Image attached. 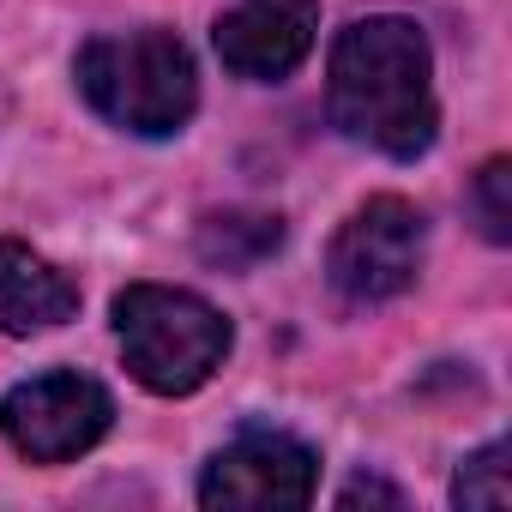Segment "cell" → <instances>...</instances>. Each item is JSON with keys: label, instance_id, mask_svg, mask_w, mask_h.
Masks as SVG:
<instances>
[{"label": "cell", "instance_id": "cell-1", "mask_svg": "<svg viewBox=\"0 0 512 512\" xmlns=\"http://www.w3.org/2000/svg\"><path fill=\"white\" fill-rule=\"evenodd\" d=\"M428 79H434V55H428L422 25L398 13L356 19L332 43V73H326L332 127L356 145H374L410 163L434 145V127H440Z\"/></svg>", "mask_w": 512, "mask_h": 512}, {"label": "cell", "instance_id": "cell-2", "mask_svg": "<svg viewBox=\"0 0 512 512\" xmlns=\"http://www.w3.org/2000/svg\"><path fill=\"white\" fill-rule=\"evenodd\" d=\"M85 103L115 121L121 133L139 139H169L193 121L199 103V79H193V55L175 31H115V37H91L73 61Z\"/></svg>", "mask_w": 512, "mask_h": 512}, {"label": "cell", "instance_id": "cell-3", "mask_svg": "<svg viewBox=\"0 0 512 512\" xmlns=\"http://www.w3.org/2000/svg\"><path fill=\"white\" fill-rule=\"evenodd\" d=\"M115 332L127 374L157 398L199 392L229 356V320L205 296L169 284H127L115 296Z\"/></svg>", "mask_w": 512, "mask_h": 512}, {"label": "cell", "instance_id": "cell-4", "mask_svg": "<svg viewBox=\"0 0 512 512\" xmlns=\"http://www.w3.org/2000/svg\"><path fill=\"white\" fill-rule=\"evenodd\" d=\"M115 422L109 392L91 374H37L19 380L7 398H0V434L7 446L31 464H67L79 452H91Z\"/></svg>", "mask_w": 512, "mask_h": 512}, {"label": "cell", "instance_id": "cell-5", "mask_svg": "<svg viewBox=\"0 0 512 512\" xmlns=\"http://www.w3.org/2000/svg\"><path fill=\"white\" fill-rule=\"evenodd\" d=\"M326 272L350 302H392L422 272V211L398 193H374L332 235Z\"/></svg>", "mask_w": 512, "mask_h": 512}, {"label": "cell", "instance_id": "cell-6", "mask_svg": "<svg viewBox=\"0 0 512 512\" xmlns=\"http://www.w3.org/2000/svg\"><path fill=\"white\" fill-rule=\"evenodd\" d=\"M314 482H320V458L302 440L241 434L205 464L199 500L205 506H241V512H296L314 500Z\"/></svg>", "mask_w": 512, "mask_h": 512}, {"label": "cell", "instance_id": "cell-7", "mask_svg": "<svg viewBox=\"0 0 512 512\" xmlns=\"http://www.w3.org/2000/svg\"><path fill=\"white\" fill-rule=\"evenodd\" d=\"M314 31H320V0H235L217 19L211 43H217V61L235 79L272 85V79H290L308 61Z\"/></svg>", "mask_w": 512, "mask_h": 512}, {"label": "cell", "instance_id": "cell-8", "mask_svg": "<svg viewBox=\"0 0 512 512\" xmlns=\"http://www.w3.org/2000/svg\"><path fill=\"white\" fill-rule=\"evenodd\" d=\"M79 314V284L25 241H0V332L31 338Z\"/></svg>", "mask_w": 512, "mask_h": 512}, {"label": "cell", "instance_id": "cell-9", "mask_svg": "<svg viewBox=\"0 0 512 512\" xmlns=\"http://www.w3.org/2000/svg\"><path fill=\"white\" fill-rule=\"evenodd\" d=\"M278 241H284V223L272 211H211L199 223V260L223 272H247L266 253H278Z\"/></svg>", "mask_w": 512, "mask_h": 512}, {"label": "cell", "instance_id": "cell-10", "mask_svg": "<svg viewBox=\"0 0 512 512\" xmlns=\"http://www.w3.org/2000/svg\"><path fill=\"white\" fill-rule=\"evenodd\" d=\"M452 500H458V506H488V512H500V506L512 500V482H506V440H488L482 452L464 458V470H458V482H452Z\"/></svg>", "mask_w": 512, "mask_h": 512}, {"label": "cell", "instance_id": "cell-11", "mask_svg": "<svg viewBox=\"0 0 512 512\" xmlns=\"http://www.w3.org/2000/svg\"><path fill=\"white\" fill-rule=\"evenodd\" d=\"M470 211H476V223H482V235H488L494 247L512 241V163H506V157L482 163V175H476V187H470Z\"/></svg>", "mask_w": 512, "mask_h": 512}, {"label": "cell", "instance_id": "cell-12", "mask_svg": "<svg viewBox=\"0 0 512 512\" xmlns=\"http://www.w3.org/2000/svg\"><path fill=\"white\" fill-rule=\"evenodd\" d=\"M362 500H368V506H404L398 488H386V482H374V476H356V482L338 494V506H362Z\"/></svg>", "mask_w": 512, "mask_h": 512}]
</instances>
